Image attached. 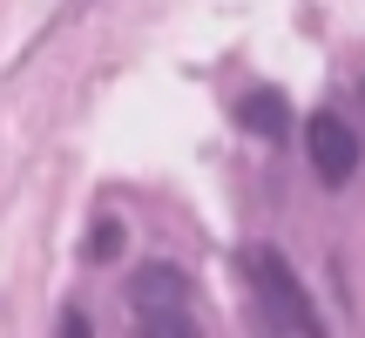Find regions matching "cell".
Returning <instances> with one entry per match:
<instances>
[{
	"label": "cell",
	"instance_id": "cell-1",
	"mask_svg": "<svg viewBox=\"0 0 365 338\" xmlns=\"http://www.w3.org/2000/svg\"><path fill=\"white\" fill-rule=\"evenodd\" d=\"M244 271H250V291H257V312L284 338H331L325 318H318V304H312V291L298 285V271H291V257L277 244H250Z\"/></svg>",
	"mask_w": 365,
	"mask_h": 338
},
{
	"label": "cell",
	"instance_id": "cell-2",
	"mask_svg": "<svg viewBox=\"0 0 365 338\" xmlns=\"http://www.w3.org/2000/svg\"><path fill=\"white\" fill-rule=\"evenodd\" d=\"M304 156H312V169H318V183L325 190H345V183L359 176V135H352V122L345 116H331V108H318L312 122H304Z\"/></svg>",
	"mask_w": 365,
	"mask_h": 338
},
{
	"label": "cell",
	"instance_id": "cell-3",
	"mask_svg": "<svg viewBox=\"0 0 365 338\" xmlns=\"http://www.w3.org/2000/svg\"><path fill=\"white\" fill-rule=\"evenodd\" d=\"M190 277H182V264H135L129 277V312L135 318H156V312H190Z\"/></svg>",
	"mask_w": 365,
	"mask_h": 338
},
{
	"label": "cell",
	"instance_id": "cell-4",
	"mask_svg": "<svg viewBox=\"0 0 365 338\" xmlns=\"http://www.w3.org/2000/svg\"><path fill=\"white\" fill-rule=\"evenodd\" d=\"M237 122H244V135H257V143H291V102L277 88H250L244 108H237Z\"/></svg>",
	"mask_w": 365,
	"mask_h": 338
},
{
	"label": "cell",
	"instance_id": "cell-5",
	"mask_svg": "<svg viewBox=\"0 0 365 338\" xmlns=\"http://www.w3.org/2000/svg\"><path fill=\"white\" fill-rule=\"evenodd\" d=\"M135 338H203L190 312H156V318H135Z\"/></svg>",
	"mask_w": 365,
	"mask_h": 338
},
{
	"label": "cell",
	"instance_id": "cell-6",
	"mask_svg": "<svg viewBox=\"0 0 365 338\" xmlns=\"http://www.w3.org/2000/svg\"><path fill=\"white\" fill-rule=\"evenodd\" d=\"M115 257H122V223L102 217V223H95V237H88V264H115Z\"/></svg>",
	"mask_w": 365,
	"mask_h": 338
},
{
	"label": "cell",
	"instance_id": "cell-7",
	"mask_svg": "<svg viewBox=\"0 0 365 338\" xmlns=\"http://www.w3.org/2000/svg\"><path fill=\"white\" fill-rule=\"evenodd\" d=\"M54 338H95L88 312H81V304H68V312H61V325H54Z\"/></svg>",
	"mask_w": 365,
	"mask_h": 338
}]
</instances>
